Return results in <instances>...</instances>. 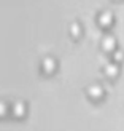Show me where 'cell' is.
Here are the masks:
<instances>
[{"label": "cell", "instance_id": "3957f363", "mask_svg": "<svg viewBox=\"0 0 124 131\" xmlns=\"http://www.w3.org/2000/svg\"><path fill=\"white\" fill-rule=\"evenodd\" d=\"M107 72H108V74H115V72H116V66H112V64L107 66Z\"/></svg>", "mask_w": 124, "mask_h": 131}, {"label": "cell", "instance_id": "6da1fadb", "mask_svg": "<svg viewBox=\"0 0 124 131\" xmlns=\"http://www.w3.org/2000/svg\"><path fill=\"white\" fill-rule=\"evenodd\" d=\"M113 43H115V38L113 37L103 38V47H105V48H113Z\"/></svg>", "mask_w": 124, "mask_h": 131}, {"label": "cell", "instance_id": "7a4b0ae2", "mask_svg": "<svg viewBox=\"0 0 124 131\" xmlns=\"http://www.w3.org/2000/svg\"><path fill=\"white\" fill-rule=\"evenodd\" d=\"M112 21V15L110 13H102L100 15V23H110Z\"/></svg>", "mask_w": 124, "mask_h": 131}]
</instances>
